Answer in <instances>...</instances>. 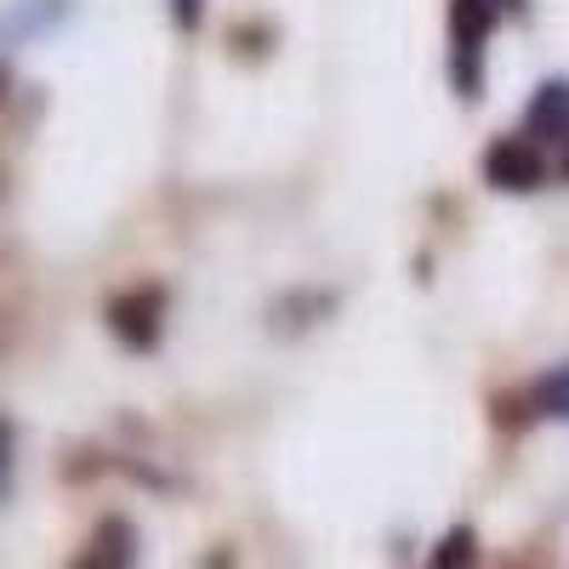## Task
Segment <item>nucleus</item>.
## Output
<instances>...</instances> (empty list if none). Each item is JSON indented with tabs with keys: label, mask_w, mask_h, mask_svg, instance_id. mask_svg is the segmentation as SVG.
Returning <instances> with one entry per match:
<instances>
[{
	"label": "nucleus",
	"mask_w": 569,
	"mask_h": 569,
	"mask_svg": "<svg viewBox=\"0 0 569 569\" xmlns=\"http://www.w3.org/2000/svg\"><path fill=\"white\" fill-rule=\"evenodd\" d=\"M530 137H569V80H547L525 114Z\"/></svg>",
	"instance_id": "5"
},
{
	"label": "nucleus",
	"mask_w": 569,
	"mask_h": 569,
	"mask_svg": "<svg viewBox=\"0 0 569 569\" xmlns=\"http://www.w3.org/2000/svg\"><path fill=\"white\" fill-rule=\"evenodd\" d=\"M160 308H166V297L154 291V284H137V291L114 297V302H109L114 337H120L126 348H137V353H149V348L160 342Z\"/></svg>",
	"instance_id": "2"
},
{
	"label": "nucleus",
	"mask_w": 569,
	"mask_h": 569,
	"mask_svg": "<svg viewBox=\"0 0 569 569\" xmlns=\"http://www.w3.org/2000/svg\"><path fill=\"white\" fill-rule=\"evenodd\" d=\"M530 405L541 416H563L569 421V365H558L552 376H541V382L530 388Z\"/></svg>",
	"instance_id": "6"
},
{
	"label": "nucleus",
	"mask_w": 569,
	"mask_h": 569,
	"mask_svg": "<svg viewBox=\"0 0 569 569\" xmlns=\"http://www.w3.org/2000/svg\"><path fill=\"white\" fill-rule=\"evenodd\" d=\"M507 7L518 12L525 0H450V80L461 98L485 91V46Z\"/></svg>",
	"instance_id": "1"
},
{
	"label": "nucleus",
	"mask_w": 569,
	"mask_h": 569,
	"mask_svg": "<svg viewBox=\"0 0 569 569\" xmlns=\"http://www.w3.org/2000/svg\"><path fill=\"white\" fill-rule=\"evenodd\" d=\"M485 177H490L496 188H507V194H530V188H541L547 166H541V154H536L530 137H496L490 154H485Z\"/></svg>",
	"instance_id": "3"
},
{
	"label": "nucleus",
	"mask_w": 569,
	"mask_h": 569,
	"mask_svg": "<svg viewBox=\"0 0 569 569\" xmlns=\"http://www.w3.org/2000/svg\"><path fill=\"white\" fill-rule=\"evenodd\" d=\"M558 166H563V177H569V149H563V160H558Z\"/></svg>",
	"instance_id": "9"
},
{
	"label": "nucleus",
	"mask_w": 569,
	"mask_h": 569,
	"mask_svg": "<svg viewBox=\"0 0 569 569\" xmlns=\"http://www.w3.org/2000/svg\"><path fill=\"white\" fill-rule=\"evenodd\" d=\"M472 558H479V547H472V530H450L433 552V569H472Z\"/></svg>",
	"instance_id": "7"
},
{
	"label": "nucleus",
	"mask_w": 569,
	"mask_h": 569,
	"mask_svg": "<svg viewBox=\"0 0 569 569\" xmlns=\"http://www.w3.org/2000/svg\"><path fill=\"white\" fill-rule=\"evenodd\" d=\"M200 7H206V0H171V12H177L182 29H194V23H200Z\"/></svg>",
	"instance_id": "8"
},
{
	"label": "nucleus",
	"mask_w": 569,
	"mask_h": 569,
	"mask_svg": "<svg viewBox=\"0 0 569 569\" xmlns=\"http://www.w3.org/2000/svg\"><path fill=\"white\" fill-rule=\"evenodd\" d=\"M131 563H137V530L126 518H103L74 558V569H131Z\"/></svg>",
	"instance_id": "4"
}]
</instances>
